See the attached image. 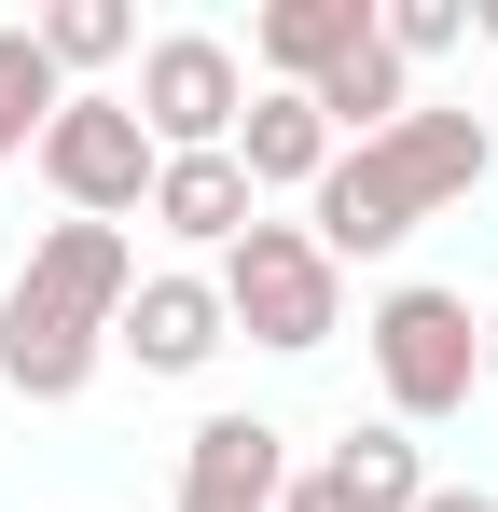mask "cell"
<instances>
[{"mask_svg": "<svg viewBox=\"0 0 498 512\" xmlns=\"http://www.w3.org/2000/svg\"><path fill=\"white\" fill-rule=\"evenodd\" d=\"M139 222L222 263L249 222H263V194H249V167H236V153H166V167H153V208H139Z\"/></svg>", "mask_w": 498, "mask_h": 512, "instance_id": "10", "label": "cell"}, {"mask_svg": "<svg viewBox=\"0 0 498 512\" xmlns=\"http://www.w3.org/2000/svg\"><path fill=\"white\" fill-rule=\"evenodd\" d=\"M125 291H139V236L125 222H42L28 263L0 277V388L14 402H83L97 360H111Z\"/></svg>", "mask_w": 498, "mask_h": 512, "instance_id": "1", "label": "cell"}, {"mask_svg": "<svg viewBox=\"0 0 498 512\" xmlns=\"http://www.w3.org/2000/svg\"><path fill=\"white\" fill-rule=\"evenodd\" d=\"M277 499H291V429L277 416H194L166 512H277Z\"/></svg>", "mask_w": 498, "mask_h": 512, "instance_id": "8", "label": "cell"}, {"mask_svg": "<svg viewBox=\"0 0 498 512\" xmlns=\"http://www.w3.org/2000/svg\"><path fill=\"white\" fill-rule=\"evenodd\" d=\"M111 346H125L139 374H166V388H180V374H208V360L236 346V319H222V291H208L194 263H153V277L125 291V319H111Z\"/></svg>", "mask_w": 498, "mask_h": 512, "instance_id": "7", "label": "cell"}, {"mask_svg": "<svg viewBox=\"0 0 498 512\" xmlns=\"http://www.w3.org/2000/svg\"><path fill=\"white\" fill-rule=\"evenodd\" d=\"M28 167L56 180V208H70V222H139L166 153H153V125L125 111V84H70V111L42 125V153H28Z\"/></svg>", "mask_w": 498, "mask_h": 512, "instance_id": "5", "label": "cell"}, {"mask_svg": "<svg viewBox=\"0 0 498 512\" xmlns=\"http://www.w3.org/2000/svg\"><path fill=\"white\" fill-rule=\"evenodd\" d=\"M374 28H388V56L429 70V56H457L471 42V0H374Z\"/></svg>", "mask_w": 498, "mask_h": 512, "instance_id": "16", "label": "cell"}, {"mask_svg": "<svg viewBox=\"0 0 498 512\" xmlns=\"http://www.w3.org/2000/svg\"><path fill=\"white\" fill-rule=\"evenodd\" d=\"M415 512H498V485H443V471H429V499Z\"/></svg>", "mask_w": 498, "mask_h": 512, "instance_id": "17", "label": "cell"}, {"mask_svg": "<svg viewBox=\"0 0 498 512\" xmlns=\"http://www.w3.org/2000/svg\"><path fill=\"white\" fill-rule=\"evenodd\" d=\"M485 180H498V125H485V111H429V97H415L388 139L332 153V180L305 194V236H319L332 263H388L415 222L471 208Z\"/></svg>", "mask_w": 498, "mask_h": 512, "instance_id": "2", "label": "cell"}, {"mask_svg": "<svg viewBox=\"0 0 498 512\" xmlns=\"http://www.w3.org/2000/svg\"><path fill=\"white\" fill-rule=\"evenodd\" d=\"M360 360L388 388V429H443V416H471V388H485V319L443 277H388L374 319H360Z\"/></svg>", "mask_w": 498, "mask_h": 512, "instance_id": "3", "label": "cell"}, {"mask_svg": "<svg viewBox=\"0 0 498 512\" xmlns=\"http://www.w3.org/2000/svg\"><path fill=\"white\" fill-rule=\"evenodd\" d=\"M28 42H42L70 84H97V70H125V56H139V14H125V0H42V14H28Z\"/></svg>", "mask_w": 498, "mask_h": 512, "instance_id": "15", "label": "cell"}, {"mask_svg": "<svg viewBox=\"0 0 498 512\" xmlns=\"http://www.w3.org/2000/svg\"><path fill=\"white\" fill-rule=\"evenodd\" d=\"M332 153H346V139H332L305 97L249 84V125H236V167H249V194H319V180H332Z\"/></svg>", "mask_w": 498, "mask_h": 512, "instance_id": "12", "label": "cell"}, {"mask_svg": "<svg viewBox=\"0 0 498 512\" xmlns=\"http://www.w3.org/2000/svg\"><path fill=\"white\" fill-rule=\"evenodd\" d=\"M305 111H319V125H332V139H346V153H360V139H388V125H402V111H415V70H402V56H388V28H374L360 56H332L319 84H305Z\"/></svg>", "mask_w": 498, "mask_h": 512, "instance_id": "13", "label": "cell"}, {"mask_svg": "<svg viewBox=\"0 0 498 512\" xmlns=\"http://www.w3.org/2000/svg\"><path fill=\"white\" fill-rule=\"evenodd\" d=\"M360 42H374V0H263V14H249V70L277 97H305L332 56H360Z\"/></svg>", "mask_w": 498, "mask_h": 512, "instance_id": "11", "label": "cell"}, {"mask_svg": "<svg viewBox=\"0 0 498 512\" xmlns=\"http://www.w3.org/2000/svg\"><path fill=\"white\" fill-rule=\"evenodd\" d=\"M56 111H70V70H56V56L28 42V14H14V28H0V167H28Z\"/></svg>", "mask_w": 498, "mask_h": 512, "instance_id": "14", "label": "cell"}, {"mask_svg": "<svg viewBox=\"0 0 498 512\" xmlns=\"http://www.w3.org/2000/svg\"><path fill=\"white\" fill-rule=\"evenodd\" d=\"M415 499H429V443L374 416V429H346V443H319L277 512H415Z\"/></svg>", "mask_w": 498, "mask_h": 512, "instance_id": "9", "label": "cell"}, {"mask_svg": "<svg viewBox=\"0 0 498 512\" xmlns=\"http://www.w3.org/2000/svg\"><path fill=\"white\" fill-rule=\"evenodd\" d=\"M208 291H222V319L249 346H277V360H319L346 333V263L305 236V222H249L236 250L208 263Z\"/></svg>", "mask_w": 498, "mask_h": 512, "instance_id": "4", "label": "cell"}, {"mask_svg": "<svg viewBox=\"0 0 498 512\" xmlns=\"http://www.w3.org/2000/svg\"><path fill=\"white\" fill-rule=\"evenodd\" d=\"M125 111L153 125V153H236V125H249V56L222 42V28H153Z\"/></svg>", "mask_w": 498, "mask_h": 512, "instance_id": "6", "label": "cell"}, {"mask_svg": "<svg viewBox=\"0 0 498 512\" xmlns=\"http://www.w3.org/2000/svg\"><path fill=\"white\" fill-rule=\"evenodd\" d=\"M485 402H498V319H485Z\"/></svg>", "mask_w": 498, "mask_h": 512, "instance_id": "18", "label": "cell"}]
</instances>
